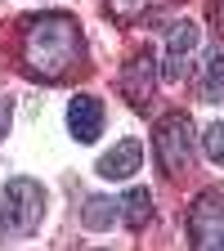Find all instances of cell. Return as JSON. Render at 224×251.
Wrapping results in <instances>:
<instances>
[{"label":"cell","instance_id":"obj_1","mask_svg":"<svg viewBox=\"0 0 224 251\" xmlns=\"http://www.w3.org/2000/svg\"><path fill=\"white\" fill-rule=\"evenodd\" d=\"M85 54L81 27L72 14H31L23 18V72L36 81H63Z\"/></svg>","mask_w":224,"mask_h":251},{"label":"cell","instance_id":"obj_2","mask_svg":"<svg viewBox=\"0 0 224 251\" xmlns=\"http://www.w3.org/2000/svg\"><path fill=\"white\" fill-rule=\"evenodd\" d=\"M41 215H45V188L36 179H9L0 188V238L36 233Z\"/></svg>","mask_w":224,"mask_h":251},{"label":"cell","instance_id":"obj_3","mask_svg":"<svg viewBox=\"0 0 224 251\" xmlns=\"http://www.w3.org/2000/svg\"><path fill=\"white\" fill-rule=\"evenodd\" d=\"M152 152H157V162H162V171L171 179H179L188 166H193V121H188L184 112L162 117L157 130H152Z\"/></svg>","mask_w":224,"mask_h":251},{"label":"cell","instance_id":"obj_4","mask_svg":"<svg viewBox=\"0 0 224 251\" xmlns=\"http://www.w3.org/2000/svg\"><path fill=\"white\" fill-rule=\"evenodd\" d=\"M188 238L193 251H224V193L206 188L188 211Z\"/></svg>","mask_w":224,"mask_h":251},{"label":"cell","instance_id":"obj_5","mask_svg":"<svg viewBox=\"0 0 224 251\" xmlns=\"http://www.w3.org/2000/svg\"><path fill=\"white\" fill-rule=\"evenodd\" d=\"M68 130L76 144H94L103 130V103L94 99V94H76V99L68 103Z\"/></svg>","mask_w":224,"mask_h":251},{"label":"cell","instance_id":"obj_6","mask_svg":"<svg viewBox=\"0 0 224 251\" xmlns=\"http://www.w3.org/2000/svg\"><path fill=\"white\" fill-rule=\"evenodd\" d=\"M198 41H202L198 23H175V27H171V41H166V81H184L188 54L198 50Z\"/></svg>","mask_w":224,"mask_h":251},{"label":"cell","instance_id":"obj_7","mask_svg":"<svg viewBox=\"0 0 224 251\" xmlns=\"http://www.w3.org/2000/svg\"><path fill=\"white\" fill-rule=\"evenodd\" d=\"M139 162H144V148H139L135 139H121L117 148H108V152L99 157V175H103V179H130V175L139 171Z\"/></svg>","mask_w":224,"mask_h":251},{"label":"cell","instance_id":"obj_8","mask_svg":"<svg viewBox=\"0 0 224 251\" xmlns=\"http://www.w3.org/2000/svg\"><path fill=\"white\" fill-rule=\"evenodd\" d=\"M152 81H157V63H152V54H135V58H130V68L121 72V85H125V94H130V103H135V108L148 103Z\"/></svg>","mask_w":224,"mask_h":251},{"label":"cell","instance_id":"obj_9","mask_svg":"<svg viewBox=\"0 0 224 251\" xmlns=\"http://www.w3.org/2000/svg\"><path fill=\"white\" fill-rule=\"evenodd\" d=\"M121 220L130 229H144L152 220V193H148V188H130V193L121 198Z\"/></svg>","mask_w":224,"mask_h":251},{"label":"cell","instance_id":"obj_10","mask_svg":"<svg viewBox=\"0 0 224 251\" xmlns=\"http://www.w3.org/2000/svg\"><path fill=\"white\" fill-rule=\"evenodd\" d=\"M112 220H117V202L112 198H90L85 211H81V225L85 229H108Z\"/></svg>","mask_w":224,"mask_h":251},{"label":"cell","instance_id":"obj_11","mask_svg":"<svg viewBox=\"0 0 224 251\" xmlns=\"http://www.w3.org/2000/svg\"><path fill=\"white\" fill-rule=\"evenodd\" d=\"M202 94H206L211 103H220V99H224V50L206 58V76H202Z\"/></svg>","mask_w":224,"mask_h":251},{"label":"cell","instance_id":"obj_12","mask_svg":"<svg viewBox=\"0 0 224 251\" xmlns=\"http://www.w3.org/2000/svg\"><path fill=\"white\" fill-rule=\"evenodd\" d=\"M103 5H108V14H112L117 23H135V18H144V14H148L152 0H103Z\"/></svg>","mask_w":224,"mask_h":251},{"label":"cell","instance_id":"obj_13","mask_svg":"<svg viewBox=\"0 0 224 251\" xmlns=\"http://www.w3.org/2000/svg\"><path fill=\"white\" fill-rule=\"evenodd\" d=\"M202 148H206V157L215 166H224V121H215V126L202 130Z\"/></svg>","mask_w":224,"mask_h":251},{"label":"cell","instance_id":"obj_14","mask_svg":"<svg viewBox=\"0 0 224 251\" xmlns=\"http://www.w3.org/2000/svg\"><path fill=\"white\" fill-rule=\"evenodd\" d=\"M9 121H14V103L0 94V144H5V135H9Z\"/></svg>","mask_w":224,"mask_h":251},{"label":"cell","instance_id":"obj_15","mask_svg":"<svg viewBox=\"0 0 224 251\" xmlns=\"http://www.w3.org/2000/svg\"><path fill=\"white\" fill-rule=\"evenodd\" d=\"M211 18H215V27L224 31V0H211Z\"/></svg>","mask_w":224,"mask_h":251}]
</instances>
